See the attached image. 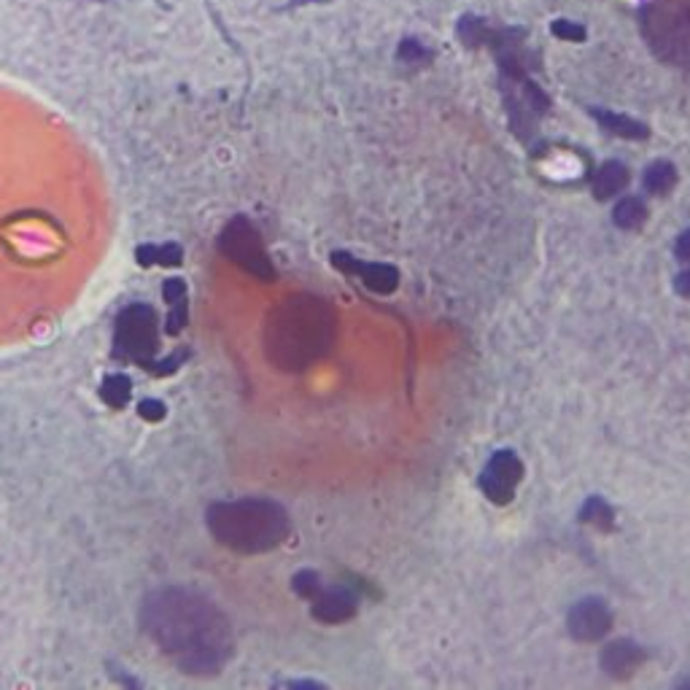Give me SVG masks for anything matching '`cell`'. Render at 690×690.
I'll return each mask as SVG.
<instances>
[{
    "mask_svg": "<svg viewBox=\"0 0 690 690\" xmlns=\"http://www.w3.org/2000/svg\"><path fill=\"white\" fill-rule=\"evenodd\" d=\"M141 629L183 674H219L235 655L230 618L189 588L149 593L141 604Z\"/></svg>",
    "mask_w": 690,
    "mask_h": 690,
    "instance_id": "1",
    "label": "cell"
},
{
    "mask_svg": "<svg viewBox=\"0 0 690 690\" xmlns=\"http://www.w3.org/2000/svg\"><path fill=\"white\" fill-rule=\"evenodd\" d=\"M211 537L240 556H259L281 548L291 531V518L273 499L214 502L205 513Z\"/></svg>",
    "mask_w": 690,
    "mask_h": 690,
    "instance_id": "2",
    "label": "cell"
},
{
    "mask_svg": "<svg viewBox=\"0 0 690 690\" xmlns=\"http://www.w3.org/2000/svg\"><path fill=\"white\" fill-rule=\"evenodd\" d=\"M332 316L324 302L310 297H294L284 305L278 319L267 332V353L287 367L299 370L316 361L332 343Z\"/></svg>",
    "mask_w": 690,
    "mask_h": 690,
    "instance_id": "3",
    "label": "cell"
},
{
    "mask_svg": "<svg viewBox=\"0 0 690 690\" xmlns=\"http://www.w3.org/2000/svg\"><path fill=\"white\" fill-rule=\"evenodd\" d=\"M639 25L655 58L690 68V0H650L639 11Z\"/></svg>",
    "mask_w": 690,
    "mask_h": 690,
    "instance_id": "4",
    "label": "cell"
},
{
    "mask_svg": "<svg viewBox=\"0 0 690 690\" xmlns=\"http://www.w3.org/2000/svg\"><path fill=\"white\" fill-rule=\"evenodd\" d=\"M160 350V316L146 302H132L116 316L114 356L149 367Z\"/></svg>",
    "mask_w": 690,
    "mask_h": 690,
    "instance_id": "5",
    "label": "cell"
},
{
    "mask_svg": "<svg viewBox=\"0 0 690 690\" xmlns=\"http://www.w3.org/2000/svg\"><path fill=\"white\" fill-rule=\"evenodd\" d=\"M219 254L235 262L240 270H246L248 276L273 284L278 278L276 265L265 248V240L259 230L246 219V216H235L230 225L219 235Z\"/></svg>",
    "mask_w": 690,
    "mask_h": 690,
    "instance_id": "6",
    "label": "cell"
},
{
    "mask_svg": "<svg viewBox=\"0 0 690 690\" xmlns=\"http://www.w3.org/2000/svg\"><path fill=\"white\" fill-rule=\"evenodd\" d=\"M523 477V464L513 451H497L488 464L480 472V491L494 502V505H507L516 497L518 483Z\"/></svg>",
    "mask_w": 690,
    "mask_h": 690,
    "instance_id": "7",
    "label": "cell"
},
{
    "mask_svg": "<svg viewBox=\"0 0 690 690\" xmlns=\"http://www.w3.org/2000/svg\"><path fill=\"white\" fill-rule=\"evenodd\" d=\"M567 629L577 642H599L612 629V612L610 604L599 596H585L572 604L567 615Z\"/></svg>",
    "mask_w": 690,
    "mask_h": 690,
    "instance_id": "8",
    "label": "cell"
},
{
    "mask_svg": "<svg viewBox=\"0 0 690 690\" xmlns=\"http://www.w3.org/2000/svg\"><path fill=\"white\" fill-rule=\"evenodd\" d=\"M332 267H338L345 276H359L361 284L375 294H392L400 287V270L386 262H361L350 256L348 251H332L329 254Z\"/></svg>",
    "mask_w": 690,
    "mask_h": 690,
    "instance_id": "9",
    "label": "cell"
},
{
    "mask_svg": "<svg viewBox=\"0 0 690 690\" xmlns=\"http://www.w3.org/2000/svg\"><path fill=\"white\" fill-rule=\"evenodd\" d=\"M359 612V596L353 588H348L343 582L338 585H321L319 593L310 599V615L319 623L327 626H338L350 621Z\"/></svg>",
    "mask_w": 690,
    "mask_h": 690,
    "instance_id": "10",
    "label": "cell"
},
{
    "mask_svg": "<svg viewBox=\"0 0 690 690\" xmlns=\"http://www.w3.org/2000/svg\"><path fill=\"white\" fill-rule=\"evenodd\" d=\"M647 653L632 642V639H618V642H610L601 653V669L610 674V677H629L633 674V669H639L644 664Z\"/></svg>",
    "mask_w": 690,
    "mask_h": 690,
    "instance_id": "11",
    "label": "cell"
},
{
    "mask_svg": "<svg viewBox=\"0 0 690 690\" xmlns=\"http://www.w3.org/2000/svg\"><path fill=\"white\" fill-rule=\"evenodd\" d=\"M591 116L615 138H626V141H644L650 138V127L636 121L632 116L615 114V111H607V109H591Z\"/></svg>",
    "mask_w": 690,
    "mask_h": 690,
    "instance_id": "12",
    "label": "cell"
},
{
    "mask_svg": "<svg viewBox=\"0 0 690 690\" xmlns=\"http://www.w3.org/2000/svg\"><path fill=\"white\" fill-rule=\"evenodd\" d=\"M629 178L632 175H629V168L623 162H618V160L604 162L593 175V197L596 200H610V197L621 194L629 186Z\"/></svg>",
    "mask_w": 690,
    "mask_h": 690,
    "instance_id": "13",
    "label": "cell"
},
{
    "mask_svg": "<svg viewBox=\"0 0 690 690\" xmlns=\"http://www.w3.org/2000/svg\"><path fill=\"white\" fill-rule=\"evenodd\" d=\"M135 259L141 267H178L183 262V248L178 243H165V246H138L135 248Z\"/></svg>",
    "mask_w": 690,
    "mask_h": 690,
    "instance_id": "14",
    "label": "cell"
},
{
    "mask_svg": "<svg viewBox=\"0 0 690 690\" xmlns=\"http://www.w3.org/2000/svg\"><path fill=\"white\" fill-rule=\"evenodd\" d=\"M642 183H644V189H647L650 194H655V197L669 194V192L674 189V183H677V168H674L672 162H666V160H658V162H653V165L644 168Z\"/></svg>",
    "mask_w": 690,
    "mask_h": 690,
    "instance_id": "15",
    "label": "cell"
},
{
    "mask_svg": "<svg viewBox=\"0 0 690 690\" xmlns=\"http://www.w3.org/2000/svg\"><path fill=\"white\" fill-rule=\"evenodd\" d=\"M130 397H132V381H130V375L111 372V375L103 378V383H100V400L109 404L111 410H124L127 402H130Z\"/></svg>",
    "mask_w": 690,
    "mask_h": 690,
    "instance_id": "16",
    "label": "cell"
},
{
    "mask_svg": "<svg viewBox=\"0 0 690 690\" xmlns=\"http://www.w3.org/2000/svg\"><path fill=\"white\" fill-rule=\"evenodd\" d=\"M644 219H647V205L642 197H633V194L623 197L612 211V222L621 230H639L644 225Z\"/></svg>",
    "mask_w": 690,
    "mask_h": 690,
    "instance_id": "17",
    "label": "cell"
},
{
    "mask_svg": "<svg viewBox=\"0 0 690 690\" xmlns=\"http://www.w3.org/2000/svg\"><path fill=\"white\" fill-rule=\"evenodd\" d=\"M580 520L591 523L601 531H610L615 526V510L601 499V497H588L585 505L580 507Z\"/></svg>",
    "mask_w": 690,
    "mask_h": 690,
    "instance_id": "18",
    "label": "cell"
},
{
    "mask_svg": "<svg viewBox=\"0 0 690 690\" xmlns=\"http://www.w3.org/2000/svg\"><path fill=\"white\" fill-rule=\"evenodd\" d=\"M321 585H324V582H321V575L313 572V570H302V572H297V575L291 577V591H294L297 596L308 599V601L319 593Z\"/></svg>",
    "mask_w": 690,
    "mask_h": 690,
    "instance_id": "19",
    "label": "cell"
},
{
    "mask_svg": "<svg viewBox=\"0 0 690 690\" xmlns=\"http://www.w3.org/2000/svg\"><path fill=\"white\" fill-rule=\"evenodd\" d=\"M397 59L407 62V65H423V62L432 59V52L418 38H404L400 49H397Z\"/></svg>",
    "mask_w": 690,
    "mask_h": 690,
    "instance_id": "20",
    "label": "cell"
},
{
    "mask_svg": "<svg viewBox=\"0 0 690 690\" xmlns=\"http://www.w3.org/2000/svg\"><path fill=\"white\" fill-rule=\"evenodd\" d=\"M186 359H189V350H186V348H178V350H172L171 356H165L162 361H152L146 370H149L152 375H157V378H168V375H172Z\"/></svg>",
    "mask_w": 690,
    "mask_h": 690,
    "instance_id": "21",
    "label": "cell"
},
{
    "mask_svg": "<svg viewBox=\"0 0 690 690\" xmlns=\"http://www.w3.org/2000/svg\"><path fill=\"white\" fill-rule=\"evenodd\" d=\"M186 321H189V305H186V299H181V302H175L171 308V313H168V319H165V335H181V329L186 327Z\"/></svg>",
    "mask_w": 690,
    "mask_h": 690,
    "instance_id": "22",
    "label": "cell"
},
{
    "mask_svg": "<svg viewBox=\"0 0 690 690\" xmlns=\"http://www.w3.org/2000/svg\"><path fill=\"white\" fill-rule=\"evenodd\" d=\"M553 36L556 38H567V41H585V27L580 22H572V19H556L550 25Z\"/></svg>",
    "mask_w": 690,
    "mask_h": 690,
    "instance_id": "23",
    "label": "cell"
},
{
    "mask_svg": "<svg viewBox=\"0 0 690 690\" xmlns=\"http://www.w3.org/2000/svg\"><path fill=\"white\" fill-rule=\"evenodd\" d=\"M138 415H141L143 421H149V423H157V421H165L168 407H165V402H160V400H141V404H138Z\"/></svg>",
    "mask_w": 690,
    "mask_h": 690,
    "instance_id": "24",
    "label": "cell"
},
{
    "mask_svg": "<svg viewBox=\"0 0 690 690\" xmlns=\"http://www.w3.org/2000/svg\"><path fill=\"white\" fill-rule=\"evenodd\" d=\"M162 299H165L168 305H175V302L186 299V281L178 278V276L168 278V281L162 284Z\"/></svg>",
    "mask_w": 690,
    "mask_h": 690,
    "instance_id": "25",
    "label": "cell"
},
{
    "mask_svg": "<svg viewBox=\"0 0 690 690\" xmlns=\"http://www.w3.org/2000/svg\"><path fill=\"white\" fill-rule=\"evenodd\" d=\"M674 256L683 259V262H690V227L685 232H680V237L674 240Z\"/></svg>",
    "mask_w": 690,
    "mask_h": 690,
    "instance_id": "26",
    "label": "cell"
},
{
    "mask_svg": "<svg viewBox=\"0 0 690 690\" xmlns=\"http://www.w3.org/2000/svg\"><path fill=\"white\" fill-rule=\"evenodd\" d=\"M674 291H677L680 297H685V299H690V270H685V273H680V276L674 278Z\"/></svg>",
    "mask_w": 690,
    "mask_h": 690,
    "instance_id": "27",
    "label": "cell"
}]
</instances>
